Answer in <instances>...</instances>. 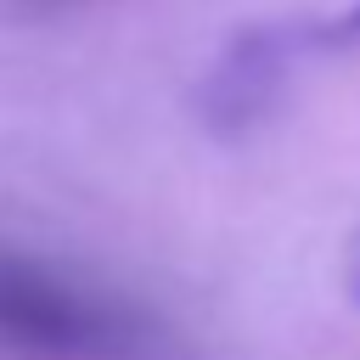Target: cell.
Masks as SVG:
<instances>
[{
  "mask_svg": "<svg viewBox=\"0 0 360 360\" xmlns=\"http://www.w3.org/2000/svg\"><path fill=\"white\" fill-rule=\"evenodd\" d=\"M281 79H287V39L270 34V28L242 34V39L219 56V68L208 73V84H202V112H208V124H214V129H248V124L276 101Z\"/></svg>",
  "mask_w": 360,
  "mask_h": 360,
  "instance_id": "7a4b0ae2",
  "label": "cell"
},
{
  "mask_svg": "<svg viewBox=\"0 0 360 360\" xmlns=\"http://www.w3.org/2000/svg\"><path fill=\"white\" fill-rule=\"evenodd\" d=\"M338 34H343V39H354V34H360V11H349V17H343V28H338Z\"/></svg>",
  "mask_w": 360,
  "mask_h": 360,
  "instance_id": "277c9868",
  "label": "cell"
},
{
  "mask_svg": "<svg viewBox=\"0 0 360 360\" xmlns=\"http://www.w3.org/2000/svg\"><path fill=\"white\" fill-rule=\"evenodd\" d=\"M343 281H349V298L360 304V236H354V248H349V270H343Z\"/></svg>",
  "mask_w": 360,
  "mask_h": 360,
  "instance_id": "3957f363",
  "label": "cell"
},
{
  "mask_svg": "<svg viewBox=\"0 0 360 360\" xmlns=\"http://www.w3.org/2000/svg\"><path fill=\"white\" fill-rule=\"evenodd\" d=\"M163 321L129 292L0 242V349L22 360H158Z\"/></svg>",
  "mask_w": 360,
  "mask_h": 360,
  "instance_id": "6da1fadb",
  "label": "cell"
}]
</instances>
